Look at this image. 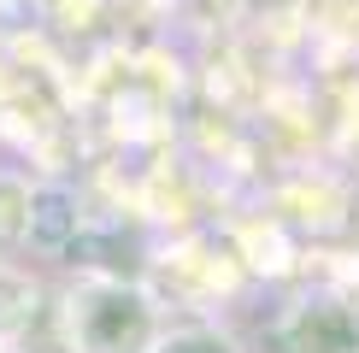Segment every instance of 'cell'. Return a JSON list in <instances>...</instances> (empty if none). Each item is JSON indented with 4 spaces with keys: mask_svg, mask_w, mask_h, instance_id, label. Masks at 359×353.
<instances>
[{
    "mask_svg": "<svg viewBox=\"0 0 359 353\" xmlns=\"http://www.w3.org/2000/svg\"><path fill=\"white\" fill-rule=\"evenodd\" d=\"M71 330L83 353H142L154 342V306L124 277H107L71 300Z\"/></svg>",
    "mask_w": 359,
    "mask_h": 353,
    "instance_id": "6da1fadb",
    "label": "cell"
},
{
    "mask_svg": "<svg viewBox=\"0 0 359 353\" xmlns=\"http://www.w3.org/2000/svg\"><path fill=\"white\" fill-rule=\"evenodd\" d=\"M277 353H359V318L353 306L312 300L277 330Z\"/></svg>",
    "mask_w": 359,
    "mask_h": 353,
    "instance_id": "7a4b0ae2",
    "label": "cell"
},
{
    "mask_svg": "<svg viewBox=\"0 0 359 353\" xmlns=\"http://www.w3.org/2000/svg\"><path fill=\"white\" fill-rule=\"evenodd\" d=\"M29 235L41 247H71L77 242V206H71V195H59V188L29 195Z\"/></svg>",
    "mask_w": 359,
    "mask_h": 353,
    "instance_id": "3957f363",
    "label": "cell"
},
{
    "mask_svg": "<svg viewBox=\"0 0 359 353\" xmlns=\"http://www.w3.org/2000/svg\"><path fill=\"white\" fill-rule=\"evenodd\" d=\"M29 318H36V283L0 277V335H18Z\"/></svg>",
    "mask_w": 359,
    "mask_h": 353,
    "instance_id": "277c9868",
    "label": "cell"
},
{
    "mask_svg": "<svg viewBox=\"0 0 359 353\" xmlns=\"http://www.w3.org/2000/svg\"><path fill=\"white\" fill-rule=\"evenodd\" d=\"M24 230H29V195H24L18 183L0 176V247H12Z\"/></svg>",
    "mask_w": 359,
    "mask_h": 353,
    "instance_id": "5b68a950",
    "label": "cell"
},
{
    "mask_svg": "<svg viewBox=\"0 0 359 353\" xmlns=\"http://www.w3.org/2000/svg\"><path fill=\"white\" fill-rule=\"evenodd\" d=\"M154 353H236V342L218 330H177L165 342H154Z\"/></svg>",
    "mask_w": 359,
    "mask_h": 353,
    "instance_id": "8992f818",
    "label": "cell"
}]
</instances>
